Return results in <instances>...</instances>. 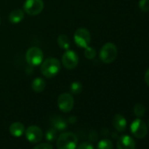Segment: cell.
Here are the masks:
<instances>
[{
    "label": "cell",
    "instance_id": "6da1fadb",
    "mask_svg": "<svg viewBox=\"0 0 149 149\" xmlns=\"http://www.w3.org/2000/svg\"><path fill=\"white\" fill-rule=\"evenodd\" d=\"M61 62L56 58H47L40 64V72L46 78H53L61 71Z\"/></svg>",
    "mask_w": 149,
    "mask_h": 149
},
{
    "label": "cell",
    "instance_id": "7a4b0ae2",
    "mask_svg": "<svg viewBox=\"0 0 149 149\" xmlns=\"http://www.w3.org/2000/svg\"><path fill=\"white\" fill-rule=\"evenodd\" d=\"M78 139L73 132H63L57 138V149H77Z\"/></svg>",
    "mask_w": 149,
    "mask_h": 149
},
{
    "label": "cell",
    "instance_id": "3957f363",
    "mask_svg": "<svg viewBox=\"0 0 149 149\" xmlns=\"http://www.w3.org/2000/svg\"><path fill=\"white\" fill-rule=\"evenodd\" d=\"M118 55V48L115 44L112 42H107L105 43L100 52H99V57L100 60L105 63V64H110L113 62Z\"/></svg>",
    "mask_w": 149,
    "mask_h": 149
},
{
    "label": "cell",
    "instance_id": "277c9868",
    "mask_svg": "<svg viewBox=\"0 0 149 149\" xmlns=\"http://www.w3.org/2000/svg\"><path fill=\"white\" fill-rule=\"evenodd\" d=\"M91 40V36L88 29L84 27H80L74 32V41L77 47L85 48L90 45Z\"/></svg>",
    "mask_w": 149,
    "mask_h": 149
},
{
    "label": "cell",
    "instance_id": "5b68a950",
    "mask_svg": "<svg viewBox=\"0 0 149 149\" xmlns=\"http://www.w3.org/2000/svg\"><path fill=\"white\" fill-rule=\"evenodd\" d=\"M44 54L42 50L37 47H32L28 48L26 54V62L31 66H38L40 65L43 61Z\"/></svg>",
    "mask_w": 149,
    "mask_h": 149
},
{
    "label": "cell",
    "instance_id": "8992f818",
    "mask_svg": "<svg viewBox=\"0 0 149 149\" xmlns=\"http://www.w3.org/2000/svg\"><path fill=\"white\" fill-rule=\"evenodd\" d=\"M24 12L31 16L39 15L44 9L43 0H26L23 6Z\"/></svg>",
    "mask_w": 149,
    "mask_h": 149
},
{
    "label": "cell",
    "instance_id": "52a82bcc",
    "mask_svg": "<svg viewBox=\"0 0 149 149\" xmlns=\"http://www.w3.org/2000/svg\"><path fill=\"white\" fill-rule=\"evenodd\" d=\"M79 62V57L77 54L70 49H68L64 52L61 57V64L67 69H73L77 68Z\"/></svg>",
    "mask_w": 149,
    "mask_h": 149
},
{
    "label": "cell",
    "instance_id": "ba28073f",
    "mask_svg": "<svg viewBox=\"0 0 149 149\" xmlns=\"http://www.w3.org/2000/svg\"><path fill=\"white\" fill-rule=\"evenodd\" d=\"M74 97L70 93H62L57 99L59 109L63 112H69L74 107Z\"/></svg>",
    "mask_w": 149,
    "mask_h": 149
},
{
    "label": "cell",
    "instance_id": "9c48e42d",
    "mask_svg": "<svg viewBox=\"0 0 149 149\" xmlns=\"http://www.w3.org/2000/svg\"><path fill=\"white\" fill-rule=\"evenodd\" d=\"M130 129L132 135L138 139H143L147 134V126L146 123L140 118H137L132 121Z\"/></svg>",
    "mask_w": 149,
    "mask_h": 149
},
{
    "label": "cell",
    "instance_id": "30bf717a",
    "mask_svg": "<svg viewBox=\"0 0 149 149\" xmlns=\"http://www.w3.org/2000/svg\"><path fill=\"white\" fill-rule=\"evenodd\" d=\"M26 139L28 141H30L31 143H38L42 139L43 137V132L42 130L37 126V125H31L29 126L26 131Z\"/></svg>",
    "mask_w": 149,
    "mask_h": 149
},
{
    "label": "cell",
    "instance_id": "8fae6325",
    "mask_svg": "<svg viewBox=\"0 0 149 149\" xmlns=\"http://www.w3.org/2000/svg\"><path fill=\"white\" fill-rule=\"evenodd\" d=\"M135 140L129 135H122L117 141L118 149H135Z\"/></svg>",
    "mask_w": 149,
    "mask_h": 149
},
{
    "label": "cell",
    "instance_id": "7c38bea8",
    "mask_svg": "<svg viewBox=\"0 0 149 149\" xmlns=\"http://www.w3.org/2000/svg\"><path fill=\"white\" fill-rule=\"evenodd\" d=\"M112 125L118 132H122L125 130L127 122H126V119L125 118V117L123 115L116 114L112 119Z\"/></svg>",
    "mask_w": 149,
    "mask_h": 149
},
{
    "label": "cell",
    "instance_id": "4fadbf2b",
    "mask_svg": "<svg viewBox=\"0 0 149 149\" xmlns=\"http://www.w3.org/2000/svg\"><path fill=\"white\" fill-rule=\"evenodd\" d=\"M25 18V12L22 9H15L9 14V21L12 24H19Z\"/></svg>",
    "mask_w": 149,
    "mask_h": 149
},
{
    "label": "cell",
    "instance_id": "5bb4252c",
    "mask_svg": "<svg viewBox=\"0 0 149 149\" xmlns=\"http://www.w3.org/2000/svg\"><path fill=\"white\" fill-rule=\"evenodd\" d=\"M9 131H10V133L13 137H20L23 135V133L25 132L26 130H25V126L22 123L14 122L10 125Z\"/></svg>",
    "mask_w": 149,
    "mask_h": 149
},
{
    "label": "cell",
    "instance_id": "9a60e30c",
    "mask_svg": "<svg viewBox=\"0 0 149 149\" xmlns=\"http://www.w3.org/2000/svg\"><path fill=\"white\" fill-rule=\"evenodd\" d=\"M51 123L54 129H56L57 131H63L67 128L68 124L67 121L62 118L61 116H54L51 119Z\"/></svg>",
    "mask_w": 149,
    "mask_h": 149
},
{
    "label": "cell",
    "instance_id": "2e32d148",
    "mask_svg": "<svg viewBox=\"0 0 149 149\" xmlns=\"http://www.w3.org/2000/svg\"><path fill=\"white\" fill-rule=\"evenodd\" d=\"M46 88V81L42 77L35 78L32 83V89L34 92L40 93Z\"/></svg>",
    "mask_w": 149,
    "mask_h": 149
},
{
    "label": "cell",
    "instance_id": "e0dca14e",
    "mask_svg": "<svg viewBox=\"0 0 149 149\" xmlns=\"http://www.w3.org/2000/svg\"><path fill=\"white\" fill-rule=\"evenodd\" d=\"M57 43L61 48L68 50L70 47V40L68 37L65 34H60L57 38Z\"/></svg>",
    "mask_w": 149,
    "mask_h": 149
},
{
    "label": "cell",
    "instance_id": "ac0fdd59",
    "mask_svg": "<svg viewBox=\"0 0 149 149\" xmlns=\"http://www.w3.org/2000/svg\"><path fill=\"white\" fill-rule=\"evenodd\" d=\"M70 92L71 94H74V95H77V94H80L83 91V84L80 83V82H74L70 84Z\"/></svg>",
    "mask_w": 149,
    "mask_h": 149
},
{
    "label": "cell",
    "instance_id": "d6986e66",
    "mask_svg": "<svg viewBox=\"0 0 149 149\" xmlns=\"http://www.w3.org/2000/svg\"><path fill=\"white\" fill-rule=\"evenodd\" d=\"M97 149H113V144L111 140L104 139L98 142Z\"/></svg>",
    "mask_w": 149,
    "mask_h": 149
},
{
    "label": "cell",
    "instance_id": "ffe728a7",
    "mask_svg": "<svg viewBox=\"0 0 149 149\" xmlns=\"http://www.w3.org/2000/svg\"><path fill=\"white\" fill-rule=\"evenodd\" d=\"M57 138H58V131L56 129H54L53 127V128H50L47 131L46 139L47 141H54V140L57 139Z\"/></svg>",
    "mask_w": 149,
    "mask_h": 149
},
{
    "label": "cell",
    "instance_id": "44dd1931",
    "mask_svg": "<svg viewBox=\"0 0 149 149\" xmlns=\"http://www.w3.org/2000/svg\"><path fill=\"white\" fill-rule=\"evenodd\" d=\"M133 112H134L136 117L141 118V117L144 116V114L146 112V108H145V106L143 104H135V106L133 108Z\"/></svg>",
    "mask_w": 149,
    "mask_h": 149
},
{
    "label": "cell",
    "instance_id": "7402d4cb",
    "mask_svg": "<svg viewBox=\"0 0 149 149\" xmlns=\"http://www.w3.org/2000/svg\"><path fill=\"white\" fill-rule=\"evenodd\" d=\"M84 55L87 59H90V60H92L96 57L97 55V51L94 47H85V50H84Z\"/></svg>",
    "mask_w": 149,
    "mask_h": 149
},
{
    "label": "cell",
    "instance_id": "603a6c76",
    "mask_svg": "<svg viewBox=\"0 0 149 149\" xmlns=\"http://www.w3.org/2000/svg\"><path fill=\"white\" fill-rule=\"evenodd\" d=\"M139 7L144 13L149 12V0H139Z\"/></svg>",
    "mask_w": 149,
    "mask_h": 149
},
{
    "label": "cell",
    "instance_id": "cb8c5ba5",
    "mask_svg": "<svg viewBox=\"0 0 149 149\" xmlns=\"http://www.w3.org/2000/svg\"><path fill=\"white\" fill-rule=\"evenodd\" d=\"M33 149H54L52 145L48 144V143H41L40 145H37L36 146H34Z\"/></svg>",
    "mask_w": 149,
    "mask_h": 149
},
{
    "label": "cell",
    "instance_id": "d4e9b609",
    "mask_svg": "<svg viewBox=\"0 0 149 149\" xmlns=\"http://www.w3.org/2000/svg\"><path fill=\"white\" fill-rule=\"evenodd\" d=\"M77 149H94L93 146L91 144V143H88V142H84L82 144H80Z\"/></svg>",
    "mask_w": 149,
    "mask_h": 149
},
{
    "label": "cell",
    "instance_id": "484cf974",
    "mask_svg": "<svg viewBox=\"0 0 149 149\" xmlns=\"http://www.w3.org/2000/svg\"><path fill=\"white\" fill-rule=\"evenodd\" d=\"M144 79H145V82H146V84L148 85V87H149V68L146 71V73H145V77H144Z\"/></svg>",
    "mask_w": 149,
    "mask_h": 149
},
{
    "label": "cell",
    "instance_id": "4316f807",
    "mask_svg": "<svg viewBox=\"0 0 149 149\" xmlns=\"http://www.w3.org/2000/svg\"><path fill=\"white\" fill-rule=\"evenodd\" d=\"M68 122H69V123H71V124H74V123L77 122V118H76V117H74V116L70 117V118H69V119H68Z\"/></svg>",
    "mask_w": 149,
    "mask_h": 149
},
{
    "label": "cell",
    "instance_id": "83f0119b",
    "mask_svg": "<svg viewBox=\"0 0 149 149\" xmlns=\"http://www.w3.org/2000/svg\"><path fill=\"white\" fill-rule=\"evenodd\" d=\"M0 25H1V18H0Z\"/></svg>",
    "mask_w": 149,
    "mask_h": 149
},
{
    "label": "cell",
    "instance_id": "f1b7e54d",
    "mask_svg": "<svg viewBox=\"0 0 149 149\" xmlns=\"http://www.w3.org/2000/svg\"><path fill=\"white\" fill-rule=\"evenodd\" d=\"M148 125H149V124H148Z\"/></svg>",
    "mask_w": 149,
    "mask_h": 149
}]
</instances>
